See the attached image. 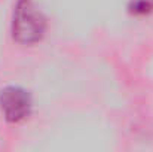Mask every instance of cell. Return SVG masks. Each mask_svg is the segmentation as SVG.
I'll list each match as a JSON object with an SVG mask.
<instances>
[{
  "instance_id": "cell-3",
  "label": "cell",
  "mask_w": 153,
  "mask_h": 152,
  "mask_svg": "<svg viewBox=\"0 0 153 152\" xmlns=\"http://www.w3.org/2000/svg\"><path fill=\"white\" fill-rule=\"evenodd\" d=\"M131 9L138 13L153 10V0H131Z\"/></svg>"
},
{
  "instance_id": "cell-1",
  "label": "cell",
  "mask_w": 153,
  "mask_h": 152,
  "mask_svg": "<svg viewBox=\"0 0 153 152\" xmlns=\"http://www.w3.org/2000/svg\"><path fill=\"white\" fill-rule=\"evenodd\" d=\"M45 18L31 0H19L13 13V36L18 42L34 43L42 39Z\"/></svg>"
},
{
  "instance_id": "cell-2",
  "label": "cell",
  "mask_w": 153,
  "mask_h": 152,
  "mask_svg": "<svg viewBox=\"0 0 153 152\" xmlns=\"http://www.w3.org/2000/svg\"><path fill=\"white\" fill-rule=\"evenodd\" d=\"M0 107L4 113L6 119L12 122H18L24 119L31 109L30 96L21 88H6L0 94Z\"/></svg>"
}]
</instances>
